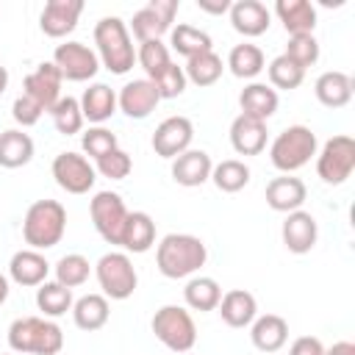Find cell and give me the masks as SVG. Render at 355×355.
Here are the masks:
<instances>
[{
	"label": "cell",
	"instance_id": "1",
	"mask_svg": "<svg viewBox=\"0 0 355 355\" xmlns=\"http://www.w3.org/2000/svg\"><path fill=\"white\" fill-rule=\"evenodd\" d=\"M208 261V247L191 233H166L155 247V266L169 280L194 277Z\"/></svg>",
	"mask_w": 355,
	"mask_h": 355
},
{
	"label": "cell",
	"instance_id": "2",
	"mask_svg": "<svg viewBox=\"0 0 355 355\" xmlns=\"http://www.w3.org/2000/svg\"><path fill=\"white\" fill-rule=\"evenodd\" d=\"M8 349L17 355H58L64 347V333L53 319L19 316L8 324Z\"/></svg>",
	"mask_w": 355,
	"mask_h": 355
},
{
	"label": "cell",
	"instance_id": "3",
	"mask_svg": "<svg viewBox=\"0 0 355 355\" xmlns=\"http://www.w3.org/2000/svg\"><path fill=\"white\" fill-rule=\"evenodd\" d=\"M94 47L100 67H105L114 75H125L136 64V47L130 31L119 17H103L94 25Z\"/></svg>",
	"mask_w": 355,
	"mask_h": 355
},
{
	"label": "cell",
	"instance_id": "4",
	"mask_svg": "<svg viewBox=\"0 0 355 355\" xmlns=\"http://www.w3.org/2000/svg\"><path fill=\"white\" fill-rule=\"evenodd\" d=\"M67 233V208L58 200H36L22 219V239L31 250H50L61 244Z\"/></svg>",
	"mask_w": 355,
	"mask_h": 355
},
{
	"label": "cell",
	"instance_id": "5",
	"mask_svg": "<svg viewBox=\"0 0 355 355\" xmlns=\"http://www.w3.org/2000/svg\"><path fill=\"white\" fill-rule=\"evenodd\" d=\"M316 147H319L316 133L308 125H288L269 144V161L277 172L291 175V172L302 169L316 155Z\"/></svg>",
	"mask_w": 355,
	"mask_h": 355
},
{
	"label": "cell",
	"instance_id": "6",
	"mask_svg": "<svg viewBox=\"0 0 355 355\" xmlns=\"http://www.w3.org/2000/svg\"><path fill=\"white\" fill-rule=\"evenodd\" d=\"M150 327H153L155 338L178 355L191 352V347L197 344V324H194L191 313L180 305H161L153 313Z\"/></svg>",
	"mask_w": 355,
	"mask_h": 355
},
{
	"label": "cell",
	"instance_id": "7",
	"mask_svg": "<svg viewBox=\"0 0 355 355\" xmlns=\"http://www.w3.org/2000/svg\"><path fill=\"white\" fill-rule=\"evenodd\" d=\"M94 275H97V283H100L105 300H128V297H133V291L139 286V275H136L130 255L119 252V250L100 255V261L94 263Z\"/></svg>",
	"mask_w": 355,
	"mask_h": 355
},
{
	"label": "cell",
	"instance_id": "8",
	"mask_svg": "<svg viewBox=\"0 0 355 355\" xmlns=\"http://www.w3.org/2000/svg\"><path fill=\"white\" fill-rule=\"evenodd\" d=\"M355 169V141L352 136H333L316 153V175L327 186H341Z\"/></svg>",
	"mask_w": 355,
	"mask_h": 355
},
{
	"label": "cell",
	"instance_id": "9",
	"mask_svg": "<svg viewBox=\"0 0 355 355\" xmlns=\"http://www.w3.org/2000/svg\"><path fill=\"white\" fill-rule=\"evenodd\" d=\"M128 214L130 211L125 208V200L116 191H97L89 200V216H92L94 230L100 233L103 241H108L114 247H119V239H122Z\"/></svg>",
	"mask_w": 355,
	"mask_h": 355
},
{
	"label": "cell",
	"instance_id": "10",
	"mask_svg": "<svg viewBox=\"0 0 355 355\" xmlns=\"http://www.w3.org/2000/svg\"><path fill=\"white\" fill-rule=\"evenodd\" d=\"M180 3L178 0H150L144 8H139L130 19V33L141 42H153V39H161L164 33L172 31V22H175V14H178Z\"/></svg>",
	"mask_w": 355,
	"mask_h": 355
},
{
	"label": "cell",
	"instance_id": "11",
	"mask_svg": "<svg viewBox=\"0 0 355 355\" xmlns=\"http://www.w3.org/2000/svg\"><path fill=\"white\" fill-rule=\"evenodd\" d=\"M53 178H55V183L67 191V194H86V191H92L94 189V180H97V169L89 164V158L86 155H80V153H72V150H67V153H58L55 158H53Z\"/></svg>",
	"mask_w": 355,
	"mask_h": 355
},
{
	"label": "cell",
	"instance_id": "12",
	"mask_svg": "<svg viewBox=\"0 0 355 355\" xmlns=\"http://www.w3.org/2000/svg\"><path fill=\"white\" fill-rule=\"evenodd\" d=\"M53 64L58 67L61 78L64 80H75V83H83V80H92L100 69V58L92 47H86L83 42H64L53 50Z\"/></svg>",
	"mask_w": 355,
	"mask_h": 355
},
{
	"label": "cell",
	"instance_id": "13",
	"mask_svg": "<svg viewBox=\"0 0 355 355\" xmlns=\"http://www.w3.org/2000/svg\"><path fill=\"white\" fill-rule=\"evenodd\" d=\"M191 139H194V125H191V119L189 116H166L158 128H155V133H153V150H155V155H161V158H178L180 153H186V150H191Z\"/></svg>",
	"mask_w": 355,
	"mask_h": 355
},
{
	"label": "cell",
	"instance_id": "14",
	"mask_svg": "<svg viewBox=\"0 0 355 355\" xmlns=\"http://www.w3.org/2000/svg\"><path fill=\"white\" fill-rule=\"evenodd\" d=\"M61 83H64V78H61L58 67H55L53 61H42L33 72L25 75V80H22V94H28L31 100H36V103L50 114V108L61 100Z\"/></svg>",
	"mask_w": 355,
	"mask_h": 355
},
{
	"label": "cell",
	"instance_id": "15",
	"mask_svg": "<svg viewBox=\"0 0 355 355\" xmlns=\"http://www.w3.org/2000/svg\"><path fill=\"white\" fill-rule=\"evenodd\" d=\"M83 14V0H47L39 14V28L50 39H64L78 28Z\"/></svg>",
	"mask_w": 355,
	"mask_h": 355
},
{
	"label": "cell",
	"instance_id": "16",
	"mask_svg": "<svg viewBox=\"0 0 355 355\" xmlns=\"http://www.w3.org/2000/svg\"><path fill=\"white\" fill-rule=\"evenodd\" d=\"M158 103H161L158 89H155V83L147 80V78H136V80L125 83V86L119 89V94H116V108H119L128 119H147V116L155 111Z\"/></svg>",
	"mask_w": 355,
	"mask_h": 355
},
{
	"label": "cell",
	"instance_id": "17",
	"mask_svg": "<svg viewBox=\"0 0 355 355\" xmlns=\"http://www.w3.org/2000/svg\"><path fill=\"white\" fill-rule=\"evenodd\" d=\"M280 236H283V244H286L288 252L305 255V252L313 250V244L319 239V225H316L313 214H308V211L300 208V211L286 214L283 227H280Z\"/></svg>",
	"mask_w": 355,
	"mask_h": 355
},
{
	"label": "cell",
	"instance_id": "18",
	"mask_svg": "<svg viewBox=\"0 0 355 355\" xmlns=\"http://www.w3.org/2000/svg\"><path fill=\"white\" fill-rule=\"evenodd\" d=\"M227 14H230L233 31L241 33L244 39H255V36L266 33L272 25V11L261 0H236V3H230Z\"/></svg>",
	"mask_w": 355,
	"mask_h": 355
},
{
	"label": "cell",
	"instance_id": "19",
	"mask_svg": "<svg viewBox=\"0 0 355 355\" xmlns=\"http://www.w3.org/2000/svg\"><path fill=\"white\" fill-rule=\"evenodd\" d=\"M305 200H308V189L294 175H280V178H272L266 183V205L277 214L300 211Z\"/></svg>",
	"mask_w": 355,
	"mask_h": 355
},
{
	"label": "cell",
	"instance_id": "20",
	"mask_svg": "<svg viewBox=\"0 0 355 355\" xmlns=\"http://www.w3.org/2000/svg\"><path fill=\"white\" fill-rule=\"evenodd\" d=\"M50 275V263L39 250H19L11 255L8 261V280H14L17 286H28V288H39Z\"/></svg>",
	"mask_w": 355,
	"mask_h": 355
},
{
	"label": "cell",
	"instance_id": "21",
	"mask_svg": "<svg viewBox=\"0 0 355 355\" xmlns=\"http://www.w3.org/2000/svg\"><path fill=\"white\" fill-rule=\"evenodd\" d=\"M211 169H214V161L205 150H186L178 158H172V180L186 189H194L211 180Z\"/></svg>",
	"mask_w": 355,
	"mask_h": 355
},
{
	"label": "cell",
	"instance_id": "22",
	"mask_svg": "<svg viewBox=\"0 0 355 355\" xmlns=\"http://www.w3.org/2000/svg\"><path fill=\"white\" fill-rule=\"evenodd\" d=\"M250 338H252L255 349H261L263 355H275L288 341V322L277 313L255 316L252 324H250Z\"/></svg>",
	"mask_w": 355,
	"mask_h": 355
},
{
	"label": "cell",
	"instance_id": "23",
	"mask_svg": "<svg viewBox=\"0 0 355 355\" xmlns=\"http://www.w3.org/2000/svg\"><path fill=\"white\" fill-rule=\"evenodd\" d=\"M216 311H219V316L227 327L241 330V327H250L252 319L258 316V302L247 288H230V291L222 294Z\"/></svg>",
	"mask_w": 355,
	"mask_h": 355
},
{
	"label": "cell",
	"instance_id": "24",
	"mask_svg": "<svg viewBox=\"0 0 355 355\" xmlns=\"http://www.w3.org/2000/svg\"><path fill=\"white\" fill-rule=\"evenodd\" d=\"M230 147L239 155H261L266 150V122L239 114L230 122Z\"/></svg>",
	"mask_w": 355,
	"mask_h": 355
},
{
	"label": "cell",
	"instance_id": "25",
	"mask_svg": "<svg viewBox=\"0 0 355 355\" xmlns=\"http://www.w3.org/2000/svg\"><path fill=\"white\" fill-rule=\"evenodd\" d=\"M352 92H355V83L347 72L341 69H330V72H322L313 83V94L316 100L324 105V108H344L349 100H352Z\"/></svg>",
	"mask_w": 355,
	"mask_h": 355
},
{
	"label": "cell",
	"instance_id": "26",
	"mask_svg": "<svg viewBox=\"0 0 355 355\" xmlns=\"http://www.w3.org/2000/svg\"><path fill=\"white\" fill-rule=\"evenodd\" d=\"M277 103H280L277 100V92L269 83H258V80L247 83L241 89V94H239L241 114L244 116H252V119H261V122H266L269 116H275Z\"/></svg>",
	"mask_w": 355,
	"mask_h": 355
},
{
	"label": "cell",
	"instance_id": "27",
	"mask_svg": "<svg viewBox=\"0 0 355 355\" xmlns=\"http://www.w3.org/2000/svg\"><path fill=\"white\" fill-rule=\"evenodd\" d=\"M155 244V222L147 211H130L128 214V222H125V230H122V239H119V247L125 252H147L150 247Z\"/></svg>",
	"mask_w": 355,
	"mask_h": 355
},
{
	"label": "cell",
	"instance_id": "28",
	"mask_svg": "<svg viewBox=\"0 0 355 355\" xmlns=\"http://www.w3.org/2000/svg\"><path fill=\"white\" fill-rule=\"evenodd\" d=\"M275 14L283 22L288 36L313 33V28H316V8L308 0H277Z\"/></svg>",
	"mask_w": 355,
	"mask_h": 355
},
{
	"label": "cell",
	"instance_id": "29",
	"mask_svg": "<svg viewBox=\"0 0 355 355\" xmlns=\"http://www.w3.org/2000/svg\"><path fill=\"white\" fill-rule=\"evenodd\" d=\"M80 111H83V119L94 122V125H103L105 119L114 116L116 111V92L108 86V83H92L83 94H80Z\"/></svg>",
	"mask_w": 355,
	"mask_h": 355
},
{
	"label": "cell",
	"instance_id": "30",
	"mask_svg": "<svg viewBox=\"0 0 355 355\" xmlns=\"http://www.w3.org/2000/svg\"><path fill=\"white\" fill-rule=\"evenodd\" d=\"M108 316H111V308H108V300L103 294H83L80 300L72 302L75 327H80L86 333H94V330L105 327Z\"/></svg>",
	"mask_w": 355,
	"mask_h": 355
},
{
	"label": "cell",
	"instance_id": "31",
	"mask_svg": "<svg viewBox=\"0 0 355 355\" xmlns=\"http://www.w3.org/2000/svg\"><path fill=\"white\" fill-rule=\"evenodd\" d=\"M31 158H33V139L25 130L8 128L0 133V166L3 169H19L31 164Z\"/></svg>",
	"mask_w": 355,
	"mask_h": 355
},
{
	"label": "cell",
	"instance_id": "32",
	"mask_svg": "<svg viewBox=\"0 0 355 355\" xmlns=\"http://www.w3.org/2000/svg\"><path fill=\"white\" fill-rule=\"evenodd\" d=\"M219 300H222V286H219L214 277H208V275H194V277H189V283H186V288H183V302H186V308L200 311V313H208V311H216Z\"/></svg>",
	"mask_w": 355,
	"mask_h": 355
},
{
	"label": "cell",
	"instance_id": "33",
	"mask_svg": "<svg viewBox=\"0 0 355 355\" xmlns=\"http://www.w3.org/2000/svg\"><path fill=\"white\" fill-rule=\"evenodd\" d=\"M227 69L241 80H252L266 69V55L258 44L241 42L227 53Z\"/></svg>",
	"mask_w": 355,
	"mask_h": 355
},
{
	"label": "cell",
	"instance_id": "34",
	"mask_svg": "<svg viewBox=\"0 0 355 355\" xmlns=\"http://www.w3.org/2000/svg\"><path fill=\"white\" fill-rule=\"evenodd\" d=\"M169 44H172V50H175L178 55H183L186 61L194 58V55H200V53L214 50L211 36H208L205 31L189 25V22H180V25H175V28L169 31Z\"/></svg>",
	"mask_w": 355,
	"mask_h": 355
},
{
	"label": "cell",
	"instance_id": "35",
	"mask_svg": "<svg viewBox=\"0 0 355 355\" xmlns=\"http://www.w3.org/2000/svg\"><path fill=\"white\" fill-rule=\"evenodd\" d=\"M72 288L55 283V280H44L36 288V308L42 311L44 319H58L67 311H72Z\"/></svg>",
	"mask_w": 355,
	"mask_h": 355
},
{
	"label": "cell",
	"instance_id": "36",
	"mask_svg": "<svg viewBox=\"0 0 355 355\" xmlns=\"http://www.w3.org/2000/svg\"><path fill=\"white\" fill-rule=\"evenodd\" d=\"M211 180H214V186H216L219 191L236 194V191H241V189L250 183V166H247L244 161H239V158H225V161L214 164Z\"/></svg>",
	"mask_w": 355,
	"mask_h": 355
},
{
	"label": "cell",
	"instance_id": "37",
	"mask_svg": "<svg viewBox=\"0 0 355 355\" xmlns=\"http://www.w3.org/2000/svg\"><path fill=\"white\" fill-rule=\"evenodd\" d=\"M183 72H186V80L194 83V86H214L222 78L225 64L214 50H208V53H200V55L189 58Z\"/></svg>",
	"mask_w": 355,
	"mask_h": 355
},
{
	"label": "cell",
	"instance_id": "38",
	"mask_svg": "<svg viewBox=\"0 0 355 355\" xmlns=\"http://www.w3.org/2000/svg\"><path fill=\"white\" fill-rule=\"evenodd\" d=\"M53 272H55V283H61L67 288H78V286H83L89 280L92 263L80 252H67V255L58 258V263L53 266Z\"/></svg>",
	"mask_w": 355,
	"mask_h": 355
},
{
	"label": "cell",
	"instance_id": "39",
	"mask_svg": "<svg viewBox=\"0 0 355 355\" xmlns=\"http://www.w3.org/2000/svg\"><path fill=\"white\" fill-rule=\"evenodd\" d=\"M50 116H53V125H55V130L61 133V136H75V133H80L83 130V111H80V103H78V97H64L61 94V100L50 108Z\"/></svg>",
	"mask_w": 355,
	"mask_h": 355
},
{
	"label": "cell",
	"instance_id": "40",
	"mask_svg": "<svg viewBox=\"0 0 355 355\" xmlns=\"http://www.w3.org/2000/svg\"><path fill=\"white\" fill-rule=\"evenodd\" d=\"M136 61H139V67L144 69L147 80H155V78L172 64V55H169V47H166L161 39H153V42H141V44H139Z\"/></svg>",
	"mask_w": 355,
	"mask_h": 355
},
{
	"label": "cell",
	"instance_id": "41",
	"mask_svg": "<svg viewBox=\"0 0 355 355\" xmlns=\"http://www.w3.org/2000/svg\"><path fill=\"white\" fill-rule=\"evenodd\" d=\"M266 75H269V86H272L275 92H277V89L291 92V89H297V86L305 80V69H300L288 55L272 58L269 67H266Z\"/></svg>",
	"mask_w": 355,
	"mask_h": 355
},
{
	"label": "cell",
	"instance_id": "42",
	"mask_svg": "<svg viewBox=\"0 0 355 355\" xmlns=\"http://www.w3.org/2000/svg\"><path fill=\"white\" fill-rule=\"evenodd\" d=\"M300 69H308L319 61V42L313 33H300V36H288V44H286V53Z\"/></svg>",
	"mask_w": 355,
	"mask_h": 355
},
{
	"label": "cell",
	"instance_id": "43",
	"mask_svg": "<svg viewBox=\"0 0 355 355\" xmlns=\"http://www.w3.org/2000/svg\"><path fill=\"white\" fill-rule=\"evenodd\" d=\"M80 147H83V153L89 155V158H103V155H108L111 150H116L119 147V139H116V133H111L108 128H103V125H94V128H89L83 136H80Z\"/></svg>",
	"mask_w": 355,
	"mask_h": 355
},
{
	"label": "cell",
	"instance_id": "44",
	"mask_svg": "<svg viewBox=\"0 0 355 355\" xmlns=\"http://www.w3.org/2000/svg\"><path fill=\"white\" fill-rule=\"evenodd\" d=\"M94 169H97L103 178H108V180H125V178L130 175V169H133V161H130V155H128L122 147H116V150H111L108 155L97 158V161H94Z\"/></svg>",
	"mask_w": 355,
	"mask_h": 355
},
{
	"label": "cell",
	"instance_id": "45",
	"mask_svg": "<svg viewBox=\"0 0 355 355\" xmlns=\"http://www.w3.org/2000/svg\"><path fill=\"white\" fill-rule=\"evenodd\" d=\"M155 83V89H158V97L161 100H172V97H180L183 92H186V72H183V67H178L175 61L153 80Z\"/></svg>",
	"mask_w": 355,
	"mask_h": 355
},
{
	"label": "cell",
	"instance_id": "46",
	"mask_svg": "<svg viewBox=\"0 0 355 355\" xmlns=\"http://www.w3.org/2000/svg\"><path fill=\"white\" fill-rule=\"evenodd\" d=\"M42 114H44V108H42L36 100H31L28 94H19V97L14 100V105H11V116H14V122L19 125V130L33 128V125L42 119Z\"/></svg>",
	"mask_w": 355,
	"mask_h": 355
},
{
	"label": "cell",
	"instance_id": "47",
	"mask_svg": "<svg viewBox=\"0 0 355 355\" xmlns=\"http://www.w3.org/2000/svg\"><path fill=\"white\" fill-rule=\"evenodd\" d=\"M288 355H324V344L316 336H300L291 341Z\"/></svg>",
	"mask_w": 355,
	"mask_h": 355
},
{
	"label": "cell",
	"instance_id": "48",
	"mask_svg": "<svg viewBox=\"0 0 355 355\" xmlns=\"http://www.w3.org/2000/svg\"><path fill=\"white\" fill-rule=\"evenodd\" d=\"M197 8L205 11V14L219 17V14H227L230 11V0H197Z\"/></svg>",
	"mask_w": 355,
	"mask_h": 355
},
{
	"label": "cell",
	"instance_id": "49",
	"mask_svg": "<svg viewBox=\"0 0 355 355\" xmlns=\"http://www.w3.org/2000/svg\"><path fill=\"white\" fill-rule=\"evenodd\" d=\"M324 355H355L352 341H336L333 347H324Z\"/></svg>",
	"mask_w": 355,
	"mask_h": 355
},
{
	"label": "cell",
	"instance_id": "50",
	"mask_svg": "<svg viewBox=\"0 0 355 355\" xmlns=\"http://www.w3.org/2000/svg\"><path fill=\"white\" fill-rule=\"evenodd\" d=\"M8 291H11V283H8V277L0 272V305L8 300Z\"/></svg>",
	"mask_w": 355,
	"mask_h": 355
},
{
	"label": "cell",
	"instance_id": "51",
	"mask_svg": "<svg viewBox=\"0 0 355 355\" xmlns=\"http://www.w3.org/2000/svg\"><path fill=\"white\" fill-rule=\"evenodd\" d=\"M6 89H8V69L0 64V94H3Z\"/></svg>",
	"mask_w": 355,
	"mask_h": 355
},
{
	"label": "cell",
	"instance_id": "52",
	"mask_svg": "<svg viewBox=\"0 0 355 355\" xmlns=\"http://www.w3.org/2000/svg\"><path fill=\"white\" fill-rule=\"evenodd\" d=\"M183 355H191V352H183Z\"/></svg>",
	"mask_w": 355,
	"mask_h": 355
},
{
	"label": "cell",
	"instance_id": "53",
	"mask_svg": "<svg viewBox=\"0 0 355 355\" xmlns=\"http://www.w3.org/2000/svg\"><path fill=\"white\" fill-rule=\"evenodd\" d=\"M8 355H17V352H8Z\"/></svg>",
	"mask_w": 355,
	"mask_h": 355
}]
</instances>
